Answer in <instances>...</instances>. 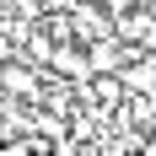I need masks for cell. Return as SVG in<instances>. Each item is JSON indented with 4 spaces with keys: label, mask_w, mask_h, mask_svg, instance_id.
<instances>
[{
    "label": "cell",
    "mask_w": 156,
    "mask_h": 156,
    "mask_svg": "<svg viewBox=\"0 0 156 156\" xmlns=\"http://www.w3.org/2000/svg\"><path fill=\"white\" fill-rule=\"evenodd\" d=\"M70 38H76L81 48L102 43V38H113V16L102 11V5H76V11H70Z\"/></svg>",
    "instance_id": "obj_1"
},
{
    "label": "cell",
    "mask_w": 156,
    "mask_h": 156,
    "mask_svg": "<svg viewBox=\"0 0 156 156\" xmlns=\"http://www.w3.org/2000/svg\"><path fill=\"white\" fill-rule=\"evenodd\" d=\"M129 54L135 48L119 43V38H102V43H86V65H92V76H119L129 65Z\"/></svg>",
    "instance_id": "obj_2"
},
{
    "label": "cell",
    "mask_w": 156,
    "mask_h": 156,
    "mask_svg": "<svg viewBox=\"0 0 156 156\" xmlns=\"http://www.w3.org/2000/svg\"><path fill=\"white\" fill-rule=\"evenodd\" d=\"M119 81H124V92L129 97H145V92H156V54H129V65L119 70Z\"/></svg>",
    "instance_id": "obj_3"
},
{
    "label": "cell",
    "mask_w": 156,
    "mask_h": 156,
    "mask_svg": "<svg viewBox=\"0 0 156 156\" xmlns=\"http://www.w3.org/2000/svg\"><path fill=\"white\" fill-rule=\"evenodd\" d=\"M135 5H145V0H102V11H108V16H124V11H135Z\"/></svg>",
    "instance_id": "obj_4"
},
{
    "label": "cell",
    "mask_w": 156,
    "mask_h": 156,
    "mask_svg": "<svg viewBox=\"0 0 156 156\" xmlns=\"http://www.w3.org/2000/svg\"><path fill=\"white\" fill-rule=\"evenodd\" d=\"M76 5H102V0H76Z\"/></svg>",
    "instance_id": "obj_5"
},
{
    "label": "cell",
    "mask_w": 156,
    "mask_h": 156,
    "mask_svg": "<svg viewBox=\"0 0 156 156\" xmlns=\"http://www.w3.org/2000/svg\"><path fill=\"white\" fill-rule=\"evenodd\" d=\"M0 151H5V140H0Z\"/></svg>",
    "instance_id": "obj_6"
}]
</instances>
